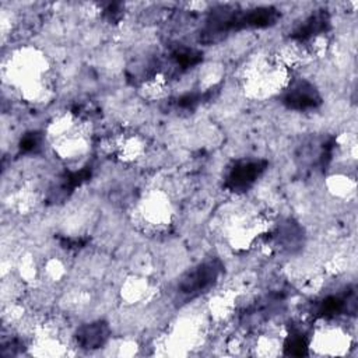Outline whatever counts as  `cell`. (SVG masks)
<instances>
[{
	"instance_id": "obj_2",
	"label": "cell",
	"mask_w": 358,
	"mask_h": 358,
	"mask_svg": "<svg viewBox=\"0 0 358 358\" xmlns=\"http://www.w3.org/2000/svg\"><path fill=\"white\" fill-rule=\"evenodd\" d=\"M266 166H267V162L263 159L238 161L229 169L225 179V186L235 193L246 192L262 176V173L266 171Z\"/></svg>"
},
{
	"instance_id": "obj_4",
	"label": "cell",
	"mask_w": 358,
	"mask_h": 358,
	"mask_svg": "<svg viewBox=\"0 0 358 358\" xmlns=\"http://www.w3.org/2000/svg\"><path fill=\"white\" fill-rule=\"evenodd\" d=\"M76 343L85 350L101 348L109 337V326L105 322H92L83 324L77 329Z\"/></svg>"
},
{
	"instance_id": "obj_6",
	"label": "cell",
	"mask_w": 358,
	"mask_h": 358,
	"mask_svg": "<svg viewBox=\"0 0 358 358\" xmlns=\"http://www.w3.org/2000/svg\"><path fill=\"white\" fill-rule=\"evenodd\" d=\"M278 18V11L273 7H257L239 14L238 28H266L273 25Z\"/></svg>"
},
{
	"instance_id": "obj_8",
	"label": "cell",
	"mask_w": 358,
	"mask_h": 358,
	"mask_svg": "<svg viewBox=\"0 0 358 358\" xmlns=\"http://www.w3.org/2000/svg\"><path fill=\"white\" fill-rule=\"evenodd\" d=\"M284 351L287 355H295V357L306 355L308 341L305 334L299 330H292L284 341Z\"/></svg>"
},
{
	"instance_id": "obj_7",
	"label": "cell",
	"mask_w": 358,
	"mask_h": 358,
	"mask_svg": "<svg viewBox=\"0 0 358 358\" xmlns=\"http://www.w3.org/2000/svg\"><path fill=\"white\" fill-rule=\"evenodd\" d=\"M347 301H348V298L341 296V295H329L317 303L316 315H319L322 317L336 316V315L341 313L343 310H345L347 303H348Z\"/></svg>"
},
{
	"instance_id": "obj_5",
	"label": "cell",
	"mask_w": 358,
	"mask_h": 358,
	"mask_svg": "<svg viewBox=\"0 0 358 358\" xmlns=\"http://www.w3.org/2000/svg\"><path fill=\"white\" fill-rule=\"evenodd\" d=\"M329 25V17L323 11L310 14L296 29L292 32V38L299 43L312 41L315 36L323 34Z\"/></svg>"
},
{
	"instance_id": "obj_3",
	"label": "cell",
	"mask_w": 358,
	"mask_h": 358,
	"mask_svg": "<svg viewBox=\"0 0 358 358\" xmlns=\"http://www.w3.org/2000/svg\"><path fill=\"white\" fill-rule=\"evenodd\" d=\"M287 108L294 110H310L320 105L322 98L313 84L302 80L292 83L282 98Z\"/></svg>"
},
{
	"instance_id": "obj_9",
	"label": "cell",
	"mask_w": 358,
	"mask_h": 358,
	"mask_svg": "<svg viewBox=\"0 0 358 358\" xmlns=\"http://www.w3.org/2000/svg\"><path fill=\"white\" fill-rule=\"evenodd\" d=\"M39 143H41L39 134L38 133H29V134L22 137V140L20 143V148L24 152H31V151H35L39 147Z\"/></svg>"
},
{
	"instance_id": "obj_1",
	"label": "cell",
	"mask_w": 358,
	"mask_h": 358,
	"mask_svg": "<svg viewBox=\"0 0 358 358\" xmlns=\"http://www.w3.org/2000/svg\"><path fill=\"white\" fill-rule=\"evenodd\" d=\"M222 273L218 259H208L187 271L178 284V294L185 299H193L214 287Z\"/></svg>"
}]
</instances>
